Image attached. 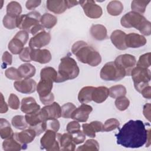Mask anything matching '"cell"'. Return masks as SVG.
Returning a JSON list of instances; mask_svg holds the SVG:
<instances>
[{"mask_svg":"<svg viewBox=\"0 0 151 151\" xmlns=\"http://www.w3.org/2000/svg\"><path fill=\"white\" fill-rule=\"evenodd\" d=\"M150 129H146L140 120H130L126 123L115 136L117 143L127 148H139L148 142L150 145Z\"/></svg>","mask_w":151,"mask_h":151,"instance_id":"obj_1","label":"cell"},{"mask_svg":"<svg viewBox=\"0 0 151 151\" xmlns=\"http://www.w3.org/2000/svg\"><path fill=\"white\" fill-rule=\"evenodd\" d=\"M71 52L82 63L96 67L101 62L100 53L84 41H78L71 47Z\"/></svg>","mask_w":151,"mask_h":151,"instance_id":"obj_2","label":"cell"},{"mask_svg":"<svg viewBox=\"0 0 151 151\" xmlns=\"http://www.w3.org/2000/svg\"><path fill=\"white\" fill-rule=\"evenodd\" d=\"M121 25L124 28H134L146 36L151 34V23L142 14L130 11L124 14L120 19Z\"/></svg>","mask_w":151,"mask_h":151,"instance_id":"obj_3","label":"cell"},{"mask_svg":"<svg viewBox=\"0 0 151 151\" xmlns=\"http://www.w3.org/2000/svg\"><path fill=\"white\" fill-rule=\"evenodd\" d=\"M57 73L56 83H63L77 77L80 69L75 60L67 55L61 58Z\"/></svg>","mask_w":151,"mask_h":151,"instance_id":"obj_4","label":"cell"},{"mask_svg":"<svg viewBox=\"0 0 151 151\" xmlns=\"http://www.w3.org/2000/svg\"><path fill=\"white\" fill-rule=\"evenodd\" d=\"M130 76L133 81L134 87L139 93L149 85V83L151 79V73L149 69L139 66L134 67L131 71Z\"/></svg>","mask_w":151,"mask_h":151,"instance_id":"obj_5","label":"cell"},{"mask_svg":"<svg viewBox=\"0 0 151 151\" xmlns=\"http://www.w3.org/2000/svg\"><path fill=\"white\" fill-rule=\"evenodd\" d=\"M126 76L125 71L114 61L106 63L100 72V78L105 81H120Z\"/></svg>","mask_w":151,"mask_h":151,"instance_id":"obj_6","label":"cell"},{"mask_svg":"<svg viewBox=\"0 0 151 151\" xmlns=\"http://www.w3.org/2000/svg\"><path fill=\"white\" fill-rule=\"evenodd\" d=\"M61 134L51 129H47L40 139L41 149L47 151L60 150V140Z\"/></svg>","mask_w":151,"mask_h":151,"instance_id":"obj_7","label":"cell"},{"mask_svg":"<svg viewBox=\"0 0 151 151\" xmlns=\"http://www.w3.org/2000/svg\"><path fill=\"white\" fill-rule=\"evenodd\" d=\"M41 17L40 13L37 11L21 15L18 18L17 28L30 33L31 30L34 27L40 24Z\"/></svg>","mask_w":151,"mask_h":151,"instance_id":"obj_8","label":"cell"},{"mask_svg":"<svg viewBox=\"0 0 151 151\" xmlns=\"http://www.w3.org/2000/svg\"><path fill=\"white\" fill-rule=\"evenodd\" d=\"M78 4L81 6L85 15L92 19H97L103 14V10L101 7L97 5L95 1L92 0L80 1Z\"/></svg>","mask_w":151,"mask_h":151,"instance_id":"obj_9","label":"cell"},{"mask_svg":"<svg viewBox=\"0 0 151 151\" xmlns=\"http://www.w3.org/2000/svg\"><path fill=\"white\" fill-rule=\"evenodd\" d=\"M114 62L125 71L126 76H129L132 70L135 67L136 59L133 55L124 54L117 56Z\"/></svg>","mask_w":151,"mask_h":151,"instance_id":"obj_10","label":"cell"},{"mask_svg":"<svg viewBox=\"0 0 151 151\" xmlns=\"http://www.w3.org/2000/svg\"><path fill=\"white\" fill-rule=\"evenodd\" d=\"M42 120L47 122L51 120L58 119L61 117V108L57 102L43 107L40 110Z\"/></svg>","mask_w":151,"mask_h":151,"instance_id":"obj_11","label":"cell"},{"mask_svg":"<svg viewBox=\"0 0 151 151\" xmlns=\"http://www.w3.org/2000/svg\"><path fill=\"white\" fill-rule=\"evenodd\" d=\"M51 39V34L45 30L34 35L29 41V47L33 48L40 49L49 44Z\"/></svg>","mask_w":151,"mask_h":151,"instance_id":"obj_12","label":"cell"},{"mask_svg":"<svg viewBox=\"0 0 151 151\" xmlns=\"http://www.w3.org/2000/svg\"><path fill=\"white\" fill-rule=\"evenodd\" d=\"M37 83L32 78H24L15 81L14 87L15 90L23 94H31L36 90Z\"/></svg>","mask_w":151,"mask_h":151,"instance_id":"obj_13","label":"cell"},{"mask_svg":"<svg viewBox=\"0 0 151 151\" xmlns=\"http://www.w3.org/2000/svg\"><path fill=\"white\" fill-rule=\"evenodd\" d=\"M92 111L93 107L91 106L83 103L74 110L71 119L79 122H86Z\"/></svg>","mask_w":151,"mask_h":151,"instance_id":"obj_14","label":"cell"},{"mask_svg":"<svg viewBox=\"0 0 151 151\" xmlns=\"http://www.w3.org/2000/svg\"><path fill=\"white\" fill-rule=\"evenodd\" d=\"M37 136L35 131L31 128L24 129L21 132L14 134V137L22 145L24 149L27 147V144L31 143Z\"/></svg>","mask_w":151,"mask_h":151,"instance_id":"obj_15","label":"cell"},{"mask_svg":"<svg viewBox=\"0 0 151 151\" xmlns=\"http://www.w3.org/2000/svg\"><path fill=\"white\" fill-rule=\"evenodd\" d=\"M146 42V38L142 35L134 32L126 34L125 43L127 48H139L144 46Z\"/></svg>","mask_w":151,"mask_h":151,"instance_id":"obj_16","label":"cell"},{"mask_svg":"<svg viewBox=\"0 0 151 151\" xmlns=\"http://www.w3.org/2000/svg\"><path fill=\"white\" fill-rule=\"evenodd\" d=\"M31 59L32 61L38 62L40 64H47L49 63L52 58L50 51L47 49L31 48Z\"/></svg>","mask_w":151,"mask_h":151,"instance_id":"obj_17","label":"cell"},{"mask_svg":"<svg viewBox=\"0 0 151 151\" xmlns=\"http://www.w3.org/2000/svg\"><path fill=\"white\" fill-rule=\"evenodd\" d=\"M41 109L34 98L32 97H24L21 100V110L25 114H30L38 111Z\"/></svg>","mask_w":151,"mask_h":151,"instance_id":"obj_18","label":"cell"},{"mask_svg":"<svg viewBox=\"0 0 151 151\" xmlns=\"http://www.w3.org/2000/svg\"><path fill=\"white\" fill-rule=\"evenodd\" d=\"M126 34L120 29H116L112 32L110 38L112 44L116 48L120 50H125L127 48L125 43Z\"/></svg>","mask_w":151,"mask_h":151,"instance_id":"obj_19","label":"cell"},{"mask_svg":"<svg viewBox=\"0 0 151 151\" xmlns=\"http://www.w3.org/2000/svg\"><path fill=\"white\" fill-rule=\"evenodd\" d=\"M46 6L48 11L55 14H61L68 9L66 0H48Z\"/></svg>","mask_w":151,"mask_h":151,"instance_id":"obj_20","label":"cell"},{"mask_svg":"<svg viewBox=\"0 0 151 151\" xmlns=\"http://www.w3.org/2000/svg\"><path fill=\"white\" fill-rule=\"evenodd\" d=\"M53 83L54 81L51 80L40 78L36 88L40 98L45 97L52 93L51 90L53 87Z\"/></svg>","mask_w":151,"mask_h":151,"instance_id":"obj_21","label":"cell"},{"mask_svg":"<svg viewBox=\"0 0 151 151\" xmlns=\"http://www.w3.org/2000/svg\"><path fill=\"white\" fill-rule=\"evenodd\" d=\"M90 32L91 37L96 40L103 41L108 39L107 29L103 25H92L90 29Z\"/></svg>","mask_w":151,"mask_h":151,"instance_id":"obj_22","label":"cell"},{"mask_svg":"<svg viewBox=\"0 0 151 151\" xmlns=\"http://www.w3.org/2000/svg\"><path fill=\"white\" fill-rule=\"evenodd\" d=\"M109 96V89L105 86L94 87L92 93V101L97 103L104 102Z\"/></svg>","mask_w":151,"mask_h":151,"instance_id":"obj_23","label":"cell"},{"mask_svg":"<svg viewBox=\"0 0 151 151\" xmlns=\"http://www.w3.org/2000/svg\"><path fill=\"white\" fill-rule=\"evenodd\" d=\"M60 145L61 150L73 151L76 149V145L73 142L72 134L68 132L61 134Z\"/></svg>","mask_w":151,"mask_h":151,"instance_id":"obj_24","label":"cell"},{"mask_svg":"<svg viewBox=\"0 0 151 151\" xmlns=\"http://www.w3.org/2000/svg\"><path fill=\"white\" fill-rule=\"evenodd\" d=\"M2 149L5 151H19L24 149L22 145L14 137V135L4 139L2 142Z\"/></svg>","mask_w":151,"mask_h":151,"instance_id":"obj_25","label":"cell"},{"mask_svg":"<svg viewBox=\"0 0 151 151\" xmlns=\"http://www.w3.org/2000/svg\"><path fill=\"white\" fill-rule=\"evenodd\" d=\"M18 70L21 78H31L35 76L36 73L35 67L29 63L21 64L19 66Z\"/></svg>","mask_w":151,"mask_h":151,"instance_id":"obj_26","label":"cell"},{"mask_svg":"<svg viewBox=\"0 0 151 151\" xmlns=\"http://www.w3.org/2000/svg\"><path fill=\"white\" fill-rule=\"evenodd\" d=\"M94 89L93 86H86L83 87L78 94V100L80 103H87L92 101V93Z\"/></svg>","mask_w":151,"mask_h":151,"instance_id":"obj_27","label":"cell"},{"mask_svg":"<svg viewBox=\"0 0 151 151\" xmlns=\"http://www.w3.org/2000/svg\"><path fill=\"white\" fill-rule=\"evenodd\" d=\"M40 110L35 113L25 114V119L27 123L29 125L28 128L32 129L44 122H44L42 120Z\"/></svg>","mask_w":151,"mask_h":151,"instance_id":"obj_28","label":"cell"},{"mask_svg":"<svg viewBox=\"0 0 151 151\" xmlns=\"http://www.w3.org/2000/svg\"><path fill=\"white\" fill-rule=\"evenodd\" d=\"M25 45V44L22 41L14 36L9 42L8 44V48L12 54L15 55L19 54L21 51L24 49Z\"/></svg>","mask_w":151,"mask_h":151,"instance_id":"obj_29","label":"cell"},{"mask_svg":"<svg viewBox=\"0 0 151 151\" xmlns=\"http://www.w3.org/2000/svg\"><path fill=\"white\" fill-rule=\"evenodd\" d=\"M13 130L11 127L9 122L5 119L1 118L0 119V134L2 139L9 138L14 135Z\"/></svg>","mask_w":151,"mask_h":151,"instance_id":"obj_30","label":"cell"},{"mask_svg":"<svg viewBox=\"0 0 151 151\" xmlns=\"http://www.w3.org/2000/svg\"><path fill=\"white\" fill-rule=\"evenodd\" d=\"M123 11V5L119 1H111L107 5V11L110 15L118 16Z\"/></svg>","mask_w":151,"mask_h":151,"instance_id":"obj_31","label":"cell"},{"mask_svg":"<svg viewBox=\"0 0 151 151\" xmlns=\"http://www.w3.org/2000/svg\"><path fill=\"white\" fill-rule=\"evenodd\" d=\"M40 23L44 28L50 29L57 24V18L51 14L45 13L41 17Z\"/></svg>","mask_w":151,"mask_h":151,"instance_id":"obj_32","label":"cell"},{"mask_svg":"<svg viewBox=\"0 0 151 151\" xmlns=\"http://www.w3.org/2000/svg\"><path fill=\"white\" fill-rule=\"evenodd\" d=\"M58 73L52 67H45L41 70L40 78L41 79H49L56 83Z\"/></svg>","mask_w":151,"mask_h":151,"instance_id":"obj_33","label":"cell"},{"mask_svg":"<svg viewBox=\"0 0 151 151\" xmlns=\"http://www.w3.org/2000/svg\"><path fill=\"white\" fill-rule=\"evenodd\" d=\"M150 2V0H134L131 3L132 11L143 14L145 12L146 8Z\"/></svg>","mask_w":151,"mask_h":151,"instance_id":"obj_34","label":"cell"},{"mask_svg":"<svg viewBox=\"0 0 151 151\" xmlns=\"http://www.w3.org/2000/svg\"><path fill=\"white\" fill-rule=\"evenodd\" d=\"M22 12V6L17 1H11L6 6V14L13 17H19Z\"/></svg>","mask_w":151,"mask_h":151,"instance_id":"obj_35","label":"cell"},{"mask_svg":"<svg viewBox=\"0 0 151 151\" xmlns=\"http://www.w3.org/2000/svg\"><path fill=\"white\" fill-rule=\"evenodd\" d=\"M11 124L17 129L24 130L29 127L25 117L22 115H16L11 120Z\"/></svg>","mask_w":151,"mask_h":151,"instance_id":"obj_36","label":"cell"},{"mask_svg":"<svg viewBox=\"0 0 151 151\" xmlns=\"http://www.w3.org/2000/svg\"><path fill=\"white\" fill-rule=\"evenodd\" d=\"M126 87L122 84L114 85L109 88V96L113 99L124 96L126 94Z\"/></svg>","mask_w":151,"mask_h":151,"instance_id":"obj_37","label":"cell"},{"mask_svg":"<svg viewBox=\"0 0 151 151\" xmlns=\"http://www.w3.org/2000/svg\"><path fill=\"white\" fill-rule=\"evenodd\" d=\"M99 150V144L96 140L88 139L77 149L78 151H95Z\"/></svg>","mask_w":151,"mask_h":151,"instance_id":"obj_38","label":"cell"},{"mask_svg":"<svg viewBox=\"0 0 151 151\" xmlns=\"http://www.w3.org/2000/svg\"><path fill=\"white\" fill-rule=\"evenodd\" d=\"M19 17H13L6 14L2 19L4 27L8 29H13L18 27V18Z\"/></svg>","mask_w":151,"mask_h":151,"instance_id":"obj_39","label":"cell"},{"mask_svg":"<svg viewBox=\"0 0 151 151\" xmlns=\"http://www.w3.org/2000/svg\"><path fill=\"white\" fill-rule=\"evenodd\" d=\"M61 117L64 119H70L74 110L77 108L72 103H67L61 107Z\"/></svg>","mask_w":151,"mask_h":151,"instance_id":"obj_40","label":"cell"},{"mask_svg":"<svg viewBox=\"0 0 151 151\" xmlns=\"http://www.w3.org/2000/svg\"><path fill=\"white\" fill-rule=\"evenodd\" d=\"M120 126L119 121L114 118H111L107 119L104 124H103V132H110L115 130L116 129H119Z\"/></svg>","mask_w":151,"mask_h":151,"instance_id":"obj_41","label":"cell"},{"mask_svg":"<svg viewBox=\"0 0 151 151\" xmlns=\"http://www.w3.org/2000/svg\"><path fill=\"white\" fill-rule=\"evenodd\" d=\"M116 108L120 111L126 110L130 105V101L125 96L116 98L114 101Z\"/></svg>","mask_w":151,"mask_h":151,"instance_id":"obj_42","label":"cell"},{"mask_svg":"<svg viewBox=\"0 0 151 151\" xmlns=\"http://www.w3.org/2000/svg\"><path fill=\"white\" fill-rule=\"evenodd\" d=\"M150 52H147L141 55L136 63V66L148 68L150 66Z\"/></svg>","mask_w":151,"mask_h":151,"instance_id":"obj_43","label":"cell"},{"mask_svg":"<svg viewBox=\"0 0 151 151\" xmlns=\"http://www.w3.org/2000/svg\"><path fill=\"white\" fill-rule=\"evenodd\" d=\"M5 75L6 78L12 80H20L21 77L20 76L18 69L15 67H9L7 68L5 71Z\"/></svg>","mask_w":151,"mask_h":151,"instance_id":"obj_44","label":"cell"},{"mask_svg":"<svg viewBox=\"0 0 151 151\" xmlns=\"http://www.w3.org/2000/svg\"><path fill=\"white\" fill-rule=\"evenodd\" d=\"M8 104L11 109H12V110H17L19 108L20 101L16 94L11 93L10 94L9 97L8 98Z\"/></svg>","mask_w":151,"mask_h":151,"instance_id":"obj_45","label":"cell"},{"mask_svg":"<svg viewBox=\"0 0 151 151\" xmlns=\"http://www.w3.org/2000/svg\"><path fill=\"white\" fill-rule=\"evenodd\" d=\"M83 132L86 134L90 137L94 138L96 137V131L92 125L90 123H83L82 124Z\"/></svg>","mask_w":151,"mask_h":151,"instance_id":"obj_46","label":"cell"},{"mask_svg":"<svg viewBox=\"0 0 151 151\" xmlns=\"http://www.w3.org/2000/svg\"><path fill=\"white\" fill-rule=\"evenodd\" d=\"M31 48L29 47H26L24 48V49L21 51V52L19 54V57L20 60L24 62L29 63L31 60Z\"/></svg>","mask_w":151,"mask_h":151,"instance_id":"obj_47","label":"cell"},{"mask_svg":"<svg viewBox=\"0 0 151 151\" xmlns=\"http://www.w3.org/2000/svg\"><path fill=\"white\" fill-rule=\"evenodd\" d=\"M73 137V142L76 145H79L83 143L86 140V134L81 130L77 131V132L71 134Z\"/></svg>","mask_w":151,"mask_h":151,"instance_id":"obj_48","label":"cell"},{"mask_svg":"<svg viewBox=\"0 0 151 151\" xmlns=\"http://www.w3.org/2000/svg\"><path fill=\"white\" fill-rule=\"evenodd\" d=\"M80 130V124L77 121H72L69 122L66 126V130L70 134L74 133Z\"/></svg>","mask_w":151,"mask_h":151,"instance_id":"obj_49","label":"cell"},{"mask_svg":"<svg viewBox=\"0 0 151 151\" xmlns=\"http://www.w3.org/2000/svg\"><path fill=\"white\" fill-rule=\"evenodd\" d=\"M2 68H6L7 65H11L12 63V56L8 51H5L2 56Z\"/></svg>","mask_w":151,"mask_h":151,"instance_id":"obj_50","label":"cell"},{"mask_svg":"<svg viewBox=\"0 0 151 151\" xmlns=\"http://www.w3.org/2000/svg\"><path fill=\"white\" fill-rule=\"evenodd\" d=\"M41 3L40 0H28L25 3V6L27 9L29 10H32L39 6Z\"/></svg>","mask_w":151,"mask_h":151,"instance_id":"obj_51","label":"cell"},{"mask_svg":"<svg viewBox=\"0 0 151 151\" xmlns=\"http://www.w3.org/2000/svg\"><path fill=\"white\" fill-rule=\"evenodd\" d=\"M49 121L50 122H48V124H47V127L48 128V129H51L57 132L60 127V124L59 121L57 119L51 120Z\"/></svg>","mask_w":151,"mask_h":151,"instance_id":"obj_52","label":"cell"},{"mask_svg":"<svg viewBox=\"0 0 151 151\" xmlns=\"http://www.w3.org/2000/svg\"><path fill=\"white\" fill-rule=\"evenodd\" d=\"M40 100L41 101V102L47 106V105H49L52 104L54 102V96L53 94L52 93H51L50 94H49L48 96L45 97H42V98H40Z\"/></svg>","mask_w":151,"mask_h":151,"instance_id":"obj_53","label":"cell"},{"mask_svg":"<svg viewBox=\"0 0 151 151\" xmlns=\"http://www.w3.org/2000/svg\"><path fill=\"white\" fill-rule=\"evenodd\" d=\"M142 96L147 99H150L151 98V87L149 85L145 87L140 93Z\"/></svg>","mask_w":151,"mask_h":151,"instance_id":"obj_54","label":"cell"},{"mask_svg":"<svg viewBox=\"0 0 151 151\" xmlns=\"http://www.w3.org/2000/svg\"><path fill=\"white\" fill-rule=\"evenodd\" d=\"M90 124L94 127L96 132H103V124L99 121H93L90 122Z\"/></svg>","mask_w":151,"mask_h":151,"instance_id":"obj_55","label":"cell"},{"mask_svg":"<svg viewBox=\"0 0 151 151\" xmlns=\"http://www.w3.org/2000/svg\"><path fill=\"white\" fill-rule=\"evenodd\" d=\"M143 113L144 116L147 119L149 122L150 121V104L146 103L143 106Z\"/></svg>","mask_w":151,"mask_h":151,"instance_id":"obj_56","label":"cell"},{"mask_svg":"<svg viewBox=\"0 0 151 151\" xmlns=\"http://www.w3.org/2000/svg\"><path fill=\"white\" fill-rule=\"evenodd\" d=\"M1 99L0 113L1 114H2V113H5L6 112L8 111V105H7V104L6 103V102H5V101L4 100L3 94L2 93H1Z\"/></svg>","mask_w":151,"mask_h":151,"instance_id":"obj_57","label":"cell"},{"mask_svg":"<svg viewBox=\"0 0 151 151\" xmlns=\"http://www.w3.org/2000/svg\"><path fill=\"white\" fill-rule=\"evenodd\" d=\"M66 3L67 5L68 9L71 8L74 6H76L78 4V1H70V0H66Z\"/></svg>","mask_w":151,"mask_h":151,"instance_id":"obj_58","label":"cell"}]
</instances>
